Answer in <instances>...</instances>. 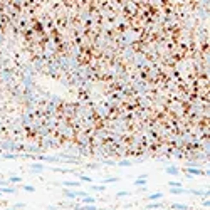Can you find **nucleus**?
I'll return each instance as SVG.
<instances>
[{
    "mask_svg": "<svg viewBox=\"0 0 210 210\" xmlns=\"http://www.w3.org/2000/svg\"><path fill=\"white\" fill-rule=\"evenodd\" d=\"M62 193H64L67 198H77V197L84 198V197H87V192H84V190H67V188H62Z\"/></svg>",
    "mask_w": 210,
    "mask_h": 210,
    "instance_id": "obj_1",
    "label": "nucleus"
},
{
    "mask_svg": "<svg viewBox=\"0 0 210 210\" xmlns=\"http://www.w3.org/2000/svg\"><path fill=\"white\" fill-rule=\"evenodd\" d=\"M81 181H62V188H79Z\"/></svg>",
    "mask_w": 210,
    "mask_h": 210,
    "instance_id": "obj_2",
    "label": "nucleus"
},
{
    "mask_svg": "<svg viewBox=\"0 0 210 210\" xmlns=\"http://www.w3.org/2000/svg\"><path fill=\"white\" fill-rule=\"evenodd\" d=\"M96 203V197H84V198H81V205H94Z\"/></svg>",
    "mask_w": 210,
    "mask_h": 210,
    "instance_id": "obj_3",
    "label": "nucleus"
},
{
    "mask_svg": "<svg viewBox=\"0 0 210 210\" xmlns=\"http://www.w3.org/2000/svg\"><path fill=\"white\" fill-rule=\"evenodd\" d=\"M185 173L187 175H203L205 171L198 170V168H185Z\"/></svg>",
    "mask_w": 210,
    "mask_h": 210,
    "instance_id": "obj_4",
    "label": "nucleus"
},
{
    "mask_svg": "<svg viewBox=\"0 0 210 210\" xmlns=\"http://www.w3.org/2000/svg\"><path fill=\"white\" fill-rule=\"evenodd\" d=\"M30 168H32V173H37V171H44V165L42 163H32V165H30Z\"/></svg>",
    "mask_w": 210,
    "mask_h": 210,
    "instance_id": "obj_5",
    "label": "nucleus"
},
{
    "mask_svg": "<svg viewBox=\"0 0 210 210\" xmlns=\"http://www.w3.org/2000/svg\"><path fill=\"white\" fill-rule=\"evenodd\" d=\"M170 193L171 195H181V193H188V190L183 188V187L181 188H170Z\"/></svg>",
    "mask_w": 210,
    "mask_h": 210,
    "instance_id": "obj_6",
    "label": "nucleus"
},
{
    "mask_svg": "<svg viewBox=\"0 0 210 210\" xmlns=\"http://www.w3.org/2000/svg\"><path fill=\"white\" fill-rule=\"evenodd\" d=\"M120 180H121L120 177H109V178H104L101 185H104V187H106V185H109V183H114V181H120Z\"/></svg>",
    "mask_w": 210,
    "mask_h": 210,
    "instance_id": "obj_7",
    "label": "nucleus"
},
{
    "mask_svg": "<svg viewBox=\"0 0 210 210\" xmlns=\"http://www.w3.org/2000/svg\"><path fill=\"white\" fill-rule=\"evenodd\" d=\"M171 208H173V210H190V207L185 205V203H173Z\"/></svg>",
    "mask_w": 210,
    "mask_h": 210,
    "instance_id": "obj_8",
    "label": "nucleus"
},
{
    "mask_svg": "<svg viewBox=\"0 0 210 210\" xmlns=\"http://www.w3.org/2000/svg\"><path fill=\"white\" fill-rule=\"evenodd\" d=\"M161 198H163V193H160V192H156V193H153V195L146 197V200H150V202H153V200H161Z\"/></svg>",
    "mask_w": 210,
    "mask_h": 210,
    "instance_id": "obj_9",
    "label": "nucleus"
},
{
    "mask_svg": "<svg viewBox=\"0 0 210 210\" xmlns=\"http://www.w3.org/2000/svg\"><path fill=\"white\" fill-rule=\"evenodd\" d=\"M76 210H103V208H96V205H79L76 207Z\"/></svg>",
    "mask_w": 210,
    "mask_h": 210,
    "instance_id": "obj_10",
    "label": "nucleus"
},
{
    "mask_svg": "<svg viewBox=\"0 0 210 210\" xmlns=\"http://www.w3.org/2000/svg\"><path fill=\"white\" fill-rule=\"evenodd\" d=\"M91 190L93 192H106V187L104 185H91Z\"/></svg>",
    "mask_w": 210,
    "mask_h": 210,
    "instance_id": "obj_11",
    "label": "nucleus"
},
{
    "mask_svg": "<svg viewBox=\"0 0 210 210\" xmlns=\"http://www.w3.org/2000/svg\"><path fill=\"white\" fill-rule=\"evenodd\" d=\"M2 195H8V193H15V188L14 187H5V188H0Z\"/></svg>",
    "mask_w": 210,
    "mask_h": 210,
    "instance_id": "obj_12",
    "label": "nucleus"
},
{
    "mask_svg": "<svg viewBox=\"0 0 210 210\" xmlns=\"http://www.w3.org/2000/svg\"><path fill=\"white\" fill-rule=\"evenodd\" d=\"M133 183H134V187H145V185L148 183V181L143 180V178H136V180H134Z\"/></svg>",
    "mask_w": 210,
    "mask_h": 210,
    "instance_id": "obj_13",
    "label": "nucleus"
},
{
    "mask_svg": "<svg viewBox=\"0 0 210 210\" xmlns=\"http://www.w3.org/2000/svg\"><path fill=\"white\" fill-rule=\"evenodd\" d=\"M165 171H167L168 175H178V173H180V170H178L177 167H170V168H167Z\"/></svg>",
    "mask_w": 210,
    "mask_h": 210,
    "instance_id": "obj_14",
    "label": "nucleus"
},
{
    "mask_svg": "<svg viewBox=\"0 0 210 210\" xmlns=\"http://www.w3.org/2000/svg\"><path fill=\"white\" fill-rule=\"evenodd\" d=\"M116 165H120V167H131V165H133V161H131V160H123V161L116 163Z\"/></svg>",
    "mask_w": 210,
    "mask_h": 210,
    "instance_id": "obj_15",
    "label": "nucleus"
},
{
    "mask_svg": "<svg viewBox=\"0 0 210 210\" xmlns=\"http://www.w3.org/2000/svg\"><path fill=\"white\" fill-rule=\"evenodd\" d=\"M76 175H77V177H79L83 181H89V183L93 181V178H91V177H87V175H83V173H76Z\"/></svg>",
    "mask_w": 210,
    "mask_h": 210,
    "instance_id": "obj_16",
    "label": "nucleus"
},
{
    "mask_svg": "<svg viewBox=\"0 0 210 210\" xmlns=\"http://www.w3.org/2000/svg\"><path fill=\"white\" fill-rule=\"evenodd\" d=\"M22 188L25 190V192H30V193L36 192V187H32V185H22Z\"/></svg>",
    "mask_w": 210,
    "mask_h": 210,
    "instance_id": "obj_17",
    "label": "nucleus"
},
{
    "mask_svg": "<svg viewBox=\"0 0 210 210\" xmlns=\"http://www.w3.org/2000/svg\"><path fill=\"white\" fill-rule=\"evenodd\" d=\"M168 185H170V188H181L180 181H168Z\"/></svg>",
    "mask_w": 210,
    "mask_h": 210,
    "instance_id": "obj_18",
    "label": "nucleus"
},
{
    "mask_svg": "<svg viewBox=\"0 0 210 210\" xmlns=\"http://www.w3.org/2000/svg\"><path fill=\"white\" fill-rule=\"evenodd\" d=\"M19 181H22V177H10L8 178V183H19Z\"/></svg>",
    "mask_w": 210,
    "mask_h": 210,
    "instance_id": "obj_19",
    "label": "nucleus"
},
{
    "mask_svg": "<svg viewBox=\"0 0 210 210\" xmlns=\"http://www.w3.org/2000/svg\"><path fill=\"white\" fill-rule=\"evenodd\" d=\"M130 195V192H126V190H123V192H118L116 193V197H118V198H121V197H128Z\"/></svg>",
    "mask_w": 210,
    "mask_h": 210,
    "instance_id": "obj_20",
    "label": "nucleus"
},
{
    "mask_svg": "<svg viewBox=\"0 0 210 210\" xmlns=\"http://www.w3.org/2000/svg\"><path fill=\"white\" fill-rule=\"evenodd\" d=\"M4 158H7V160H15L17 158V155H12V153H5V155H2Z\"/></svg>",
    "mask_w": 210,
    "mask_h": 210,
    "instance_id": "obj_21",
    "label": "nucleus"
},
{
    "mask_svg": "<svg viewBox=\"0 0 210 210\" xmlns=\"http://www.w3.org/2000/svg\"><path fill=\"white\" fill-rule=\"evenodd\" d=\"M5 187H8V181H5V180H0V188H5Z\"/></svg>",
    "mask_w": 210,
    "mask_h": 210,
    "instance_id": "obj_22",
    "label": "nucleus"
},
{
    "mask_svg": "<svg viewBox=\"0 0 210 210\" xmlns=\"http://www.w3.org/2000/svg\"><path fill=\"white\" fill-rule=\"evenodd\" d=\"M158 207H160V203H150L148 208H158Z\"/></svg>",
    "mask_w": 210,
    "mask_h": 210,
    "instance_id": "obj_23",
    "label": "nucleus"
},
{
    "mask_svg": "<svg viewBox=\"0 0 210 210\" xmlns=\"http://www.w3.org/2000/svg\"><path fill=\"white\" fill-rule=\"evenodd\" d=\"M22 207H25V203H15V208H22Z\"/></svg>",
    "mask_w": 210,
    "mask_h": 210,
    "instance_id": "obj_24",
    "label": "nucleus"
}]
</instances>
